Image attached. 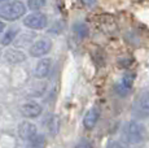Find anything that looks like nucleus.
<instances>
[{"instance_id":"obj_1","label":"nucleus","mask_w":149,"mask_h":148,"mask_svg":"<svg viewBox=\"0 0 149 148\" xmlns=\"http://www.w3.org/2000/svg\"><path fill=\"white\" fill-rule=\"evenodd\" d=\"M145 135H147L145 126L136 119H131V121L126 122L122 127V138L128 144L141 143L145 139Z\"/></svg>"},{"instance_id":"obj_2","label":"nucleus","mask_w":149,"mask_h":148,"mask_svg":"<svg viewBox=\"0 0 149 148\" xmlns=\"http://www.w3.org/2000/svg\"><path fill=\"white\" fill-rule=\"evenodd\" d=\"M27 5L21 0H10L0 5V18L4 21H17L26 15Z\"/></svg>"},{"instance_id":"obj_3","label":"nucleus","mask_w":149,"mask_h":148,"mask_svg":"<svg viewBox=\"0 0 149 148\" xmlns=\"http://www.w3.org/2000/svg\"><path fill=\"white\" fill-rule=\"evenodd\" d=\"M131 113L136 119H145L149 117V91L141 92L135 99Z\"/></svg>"},{"instance_id":"obj_4","label":"nucleus","mask_w":149,"mask_h":148,"mask_svg":"<svg viewBox=\"0 0 149 148\" xmlns=\"http://www.w3.org/2000/svg\"><path fill=\"white\" fill-rule=\"evenodd\" d=\"M24 25L30 30H43L47 27L48 18L44 13L36 10L24 17Z\"/></svg>"},{"instance_id":"obj_5","label":"nucleus","mask_w":149,"mask_h":148,"mask_svg":"<svg viewBox=\"0 0 149 148\" xmlns=\"http://www.w3.org/2000/svg\"><path fill=\"white\" fill-rule=\"evenodd\" d=\"M52 50V40L49 38H39L33 42L30 45L29 53L33 57H43Z\"/></svg>"},{"instance_id":"obj_6","label":"nucleus","mask_w":149,"mask_h":148,"mask_svg":"<svg viewBox=\"0 0 149 148\" xmlns=\"http://www.w3.org/2000/svg\"><path fill=\"white\" fill-rule=\"evenodd\" d=\"M19 112H21V114L24 116L25 118H36L42 114L43 107L39 103H36V101L30 100V101H26V103H24L21 105Z\"/></svg>"},{"instance_id":"obj_7","label":"nucleus","mask_w":149,"mask_h":148,"mask_svg":"<svg viewBox=\"0 0 149 148\" xmlns=\"http://www.w3.org/2000/svg\"><path fill=\"white\" fill-rule=\"evenodd\" d=\"M134 82H135V74L134 73H126L122 77V79L117 83L116 86V92L119 96H126L128 92L131 91L134 86Z\"/></svg>"},{"instance_id":"obj_8","label":"nucleus","mask_w":149,"mask_h":148,"mask_svg":"<svg viewBox=\"0 0 149 148\" xmlns=\"http://www.w3.org/2000/svg\"><path fill=\"white\" fill-rule=\"evenodd\" d=\"M51 69H52V60L48 57H43L36 62L35 68H34V75L38 79L45 78L49 74Z\"/></svg>"},{"instance_id":"obj_9","label":"nucleus","mask_w":149,"mask_h":148,"mask_svg":"<svg viewBox=\"0 0 149 148\" xmlns=\"http://www.w3.org/2000/svg\"><path fill=\"white\" fill-rule=\"evenodd\" d=\"M36 134H38V127H36L35 124H33V122H30V121H24L19 124L18 135L21 136V139L29 142L31 138H34Z\"/></svg>"},{"instance_id":"obj_10","label":"nucleus","mask_w":149,"mask_h":148,"mask_svg":"<svg viewBox=\"0 0 149 148\" xmlns=\"http://www.w3.org/2000/svg\"><path fill=\"white\" fill-rule=\"evenodd\" d=\"M27 55L21 48H8L4 52V59L9 64H21L26 60Z\"/></svg>"},{"instance_id":"obj_11","label":"nucleus","mask_w":149,"mask_h":148,"mask_svg":"<svg viewBox=\"0 0 149 148\" xmlns=\"http://www.w3.org/2000/svg\"><path fill=\"white\" fill-rule=\"evenodd\" d=\"M100 116H101V110L97 107H92L91 109L87 110V113L83 117V125H84L86 129L91 130L96 126L97 121L100 119Z\"/></svg>"},{"instance_id":"obj_12","label":"nucleus","mask_w":149,"mask_h":148,"mask_svg":"<svg viewBox=\"0 0 149 148\" xmlns=\"http://www.w3.org/2000/svg\"><path fill=\"white\" fill-rule=\"evenodd\" d=\"M43 125H44L47 133L54 136L60 130V118L56 114H47L43 119Z\"/></svg>"},{"instance_id":"obj_13","label":"nucleus","mask_w":149,"mask_h":148,"mask_svg":"<svg viewBox=\"0 0 149 148\" xmlns=\"http://www.w3.org/2000/svg\"><path fill=\"white\" fill-rule=\"evenodd\" d=\"M18 34H19V29L17 26L8 27V30H4L3 35L0 36V44L8 47V45L12 44L13 42L16 40L17 36H18Z\"/></svg>"},{"instance_id":"obj_14","label":"nucleus","mask_w":149,"mask_h":148,"mask_svg":"<svg viewBox=\"0 0 149 148\" xmlns=\"http://www.w3.org/2000/svg\"><path fill=\"white\" fill-rule=\"evenodd\" d=\"M73 31L79 38H87L88 34H90L88 26L86 24H83V22H75V24L73 25Z\"/></svg>"},{"instance_id":"obj_15","label":"nucleus","mask_w":149,"mask_h":148,"mask_svg":"<svg viewBox=\"0 0 149 148\" xmlns=\"http://www.w3.org/2000/svg\"><path fill=\"white\" fill-rule=\"evenodd\" d=\"M29 143L31 144V147L33 148H43L45 143V138L43 134H36L34 138H31L30 140H29Z\"/></svg>"},{"instance_id":"obj_16","label":"nucleus","mask_w":149,"mask_h":148,"mask_svg":"<svg viewBox=\"0 0 149 148\" xmlns=\"http://www.w3.org/2000/svg\"><path fill=\"white\" fill-rule=\"evenodd\" d=\"M45 5H47V0H27L29 9L34 10V12H36V10L44 8Z\"/></svg>"},{"instance_id":"obj_17","label":"nucleus","mask_w":149,"mask_h":148,"mask_svg":"<svg viewBox=\"0 0 149 148\" xmlns=\"http://www.w3.org/2000/svg\"><path fill=\"white\" fill-rule=\"evenodd\" d=\"M34 34H24L22 36H17V39L14 42H17V48L18 47H24V45H29L30 40L34 39Z\"/></svg>"},{"instance_id":"obj_18","label":"nucleus","mask_w":149,"mask_h":148,"mask_svg":"<svg viewBox=\"0 0 149 148\" xmlns=\"http://www.w3.org/2000/svg\"><path fill=\"white\" fill-rule=\"evenodd\" d=\"M107 148H130L128 147V143H126L125 140H113L107 146Z\"/></svg>"},{"instance_id":"obj_19","label":"nucleus","mask_w":149,"mask_h":148,"mask_svg":"<svg viewBox=\"0 0 149 148\" xmlns=\"http://www.w3.org/2000/svg\"><path fill=\"white\" fill-rule=\"evenodd\" d=\"M75 148H92V144H91V142L87 140V139H82L75 146Z\"/></svg>"},{"instance_id":"obj_20","label":"nucleus","mask_w":149,"mask_h":148,"mask_svg":"<svg viewBox=\"0 0 149 148\" xmlns=\"http://www.w3.org/2000/svg\"><path fill=\"white\" fill-rule=\"evenodd\" d=\"M4 30H5V24H4L3 20H0V35L4 33Z\"/></svg>"},{"instance_id":"obj_21","label":"nucleus","mask_w":149,"mask_h":148,"mask_svg":"<svg viewBox=\"0 0 149 148\" xmlns=\"http://www.w3.org/2000/svg\"><path fill=\"white\" fill-rule=\"evenodd\" d=\"M7 1H10V0H0V4H3V3H7Z\"/></svg>"},{"instance_id":"obj_22","label":"nucleus","mask_w":149,"mask_h":148,"mask_svg":"<svg viewBox=\"0 0 149 148\" xmlns=\"http://www.w3.org/2000/svg\"><path fill=\"white\" fill-rule=\"evenodd\" d=\"M1 55H3V51H1V48H0V57H1Z\"/></svg>"}]
</instances>
